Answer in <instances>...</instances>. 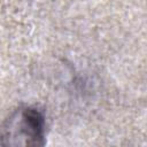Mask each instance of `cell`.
Wrapping results in <instances>:
<instances>
[{
  "instance_id": "cell-1",
  "label": "cell",
  "mask_w": 147,
  "mask_h": 147,
  "mask_svg": "<svg viewBox=\"0 0 147 147\" xmlns=\"http://www.w3.org/2000/svg\"><path fill=\"white\" fill-rule=\"evenodd\" d=\"M45 137V121L34 108L25 107L15 111L3 125L0 133L2 145L41 146Z\"/></svg>"
}]
</instances>
